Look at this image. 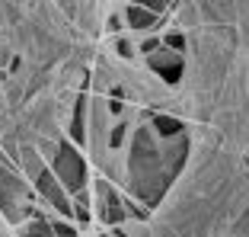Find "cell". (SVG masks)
Here are the masks:
<instances>
[{
    "label": "cell",
    "mask_w": 249,
    "mask_h": 237,
    "mask_svg": "<svg viewBox=\"0 0 249 237\" xmlns=\"http://www.w3.org/2000/svg\"><path fill=\"white\" fill-rule=\"evenodd\" d=\"M157 128H160V132H179V122H173V118H157Z\"/></svg>",
    "instance_id": "cell-2"
},
{
    "label": "cell",
    "mask_w": 249,
    "mask_h": 237,
    "mask_svg": "<svg viewBox=\"0 0 249 237\" xmlns=\"http://www.w3.org/2000/svg\"><path fill=\"white\" fill-rule=\"evenodd\" d=\"M150 20H154V16H144L141 10H131V22H134V26H147Z\"/></svg>",
    "instance_id": "cell-3"
},
{
    "label": "cell",
    "mask_w": 249,
    "mask_h": 237,
    "mask_svg": "<svg viewBox=\"0 0 249 237\" xmlns=\"http://www.w3.org/2000/svg\"><path fill=\"white\" fill-rule=\"evenodd\" d=\"M150 67H154V71H163V77H166V80H176L182 61H179V55L160 52V55H154V58H150Z\"/></svg>",
    "instance_id": "cell-1"
}]
</instances>
